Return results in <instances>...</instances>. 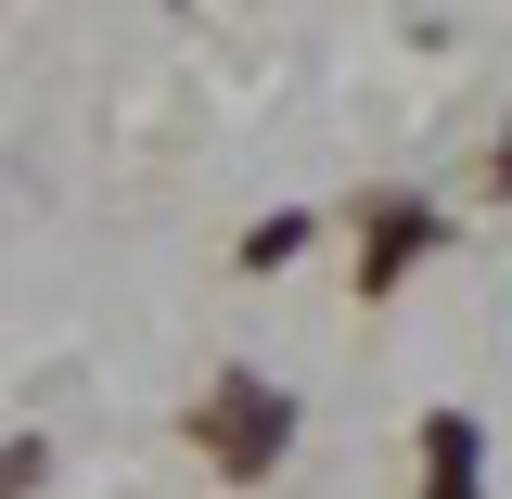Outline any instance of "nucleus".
Wrapping results in <instances>:
<instances>
[{
    "instance_id": "1",
    "label": "nucleus",
    "mask_w": 512,
    "mask_h": 499,
    "mask_svg": "<svg viewBox=\"0 0 512 499\" xmlns=\"http://www.w3.org/2000/svg\"><path fill=\"white\" fill-rule=\"evenodd\" d=\"M205 436H218V461H231V474H269V461H282V436H295V410H282L269 384H231V397L205 410Z\"/></svg>"
},
{
    "instance_id": "2",
    "label": "nucleus",
    "mask_w": 512,
    "mask_h": 499,
    "mask_svg": "<svg viewBox=\"0 0 512 499\" xmlns=\"http://www.w3.org/2000/svg\"><path fill=\"white\" fill-rule=\"evenodd\" d=\"M423 461H436V499H487V487H474V461H487V448H474V423H461V410H436V423H423Z\"/></svg>"
},
{
    "instance_id": "3",
    "label": "nucleus",
    "mask_w": 512,
    "mask_h": 499,
    "mask_svg": "<svg viewBox=\"0 0 512 499\" xmlns=\"http://www.w3.org/2000/svg\"><path fill=\"white\" fill-rule=\"evenodd\" d=\"M26 474H39V448H0V499H13V487H26Z\"/></svg>"
}]
</instances>
